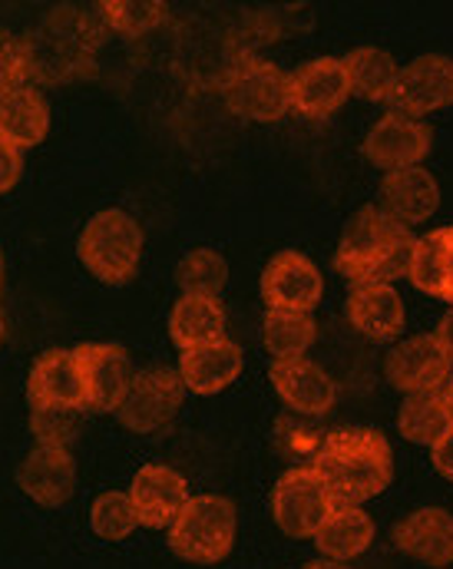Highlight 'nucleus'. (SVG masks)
<instances>
[{
	"mask_svg": "<svg viewBox=\"0 0 453 569\" xmlns=\"http://www.w3.org/2000/svg\"><path fill=\"white\" fill-rule=\"evenodd\" d=\"M20 172H23L20 149L0 133V196H3V192H10V189L20 182Z\"/></svg>",
	"mask_w": 453,
	"mask_h": 569,
	"instance_id": "36",
	"label": "nucleus"
},
{
	"mask_svg": "<svg viewBox=\"0 0 453 569\" xmlns=\"http://www.w3.org/2000/svg\"><path fill=\"white\" fill-rule=\"evenodd\" d=\"M431 146H434V130L427 123L391 110L368 130L361 152L374 169H384V176H387L397 169L421 166V159H427Z\"/></svg>",
	"mask_w": 453,
	"mask_h": 569,
	"instance_id": "11",
	"label": "nucleus"
},
{
	"mask_svg": "<svg viewBox=\"0 0 453 569\" xmlns=\"http://www.w3.org/2000/svg\"><path fill=\"white\" fill-rule=\"evenodd\" d=\"M20 490L40 507H63L77 490V463L67 447L37 443L17 467Z\"/></svg>",
	"mask_w": 453,
	"mask_h": 569,
	"instance_id": "17",
	"label": "nucleus"
},
{
	"mask_svg": "<svg viewBox=\"0 0 453 569\" xmlns=\"http://www.w3.org/2000/svg\"><path fill=\"white\" fill-rule=\"evenodd\" d=\"M302 569H351V567H348V563H334V560H324V557H321V560L304 563Z\"/></svg>",
	"mask_w": 453,
	"mask_h": 569,
	"instance_id": "41",
	"label": "nucleus"
},
{
	"mask_svg": "<svg viewBox=\"0 0 453 569\" xmlns=\"http://www.w3.org/2000/svg\"><path fill=\"white\" fill-rule=\"evenodd\" d=\"M414 242L417 236L407 226L368 202L348 219L334 252V269L354 284H394L411 269Z\"/></svg>",
	"mask_w": 453,
	"mask_h": 569,
	"instance_id": "2",
	"label": "nucleus"
},
{
	"mask_svg": "<svg viewBox=\"0 0 453 569\" xmlns=\"http://www.w3.org/2000/svg\"><path fill=\"white\" fill-rule=\"evenodd\" d=\"M182 398H185V385H182L179 371L147 368L133 378L123 405L117 408V418L127 430L152 433L175 418V411L182 408Z\"/></svg>",
	"mask_w": 453,
	"mask_h": 569,
	"instance_id": "10",
	"label": "nucleus"
},
{
	"mask_svg": "<svg viewBox=\"0 0 453 569\" xmlns=\"http://www.w3.org/2000/svg\"><path fill=\"white\" fill-rule=\"evenodd\" d=\"M242 365H245L242 348L232 338H219V341L182 351L175 371H179L185 391L209 398V395L225 391L242 375Z\"/></svg>",
	"mask_w": 453,
	"mask_h": 569,
	"instance_id": "20",
	"label": "nucleus"
},
{
	"mask_svg": "<svg viewBox=\"0 0 453 569\" xmlns=\"http://www.w3.org/2000/svg\"><path fill=\"white\" fill-rule=\"evenodd\" d=\"M225 305L209 295H182L169 315V338L179 351L225 338Z\"/></svg>",
	"mask_w": 453,
	"mask_h": 569,
	"instance_id": "24",
	"label": "nucleus"
},
{
	"mask_svg": "<svg viewBox=\"0 0 453 569\" xmlns=\"http://www.w3.org/2000/svg\"><path fill=\"white\" fill-rule=\"evenodd\" d=\"M103 27H110L120 37H143L165 20V3L155 0H103L97 7Z\"/></svg>",
	"mask_w": 453,
	"mask_h": 569,
	"instance_id": "31",
	"label": "nucleus"
},
{
	"mask_svg": "<svg viewBox=\"0 0 453 569\" xmlns=\"http://www.w3.org/2000/svg\"><path fill=\"white\" fill-rule=\"evenodd\" d=\"M0 341H3V311H0Z\"/></svg>",
	"mask_w": 453,
	"mask_h": 569,
	"instance_id": "43",
	"label": "nucleus"
},
{
	"mask_svg": "<svg viewBox=\"0 0 453 569\" xmlns=\"http://www.w3.org/2000/svg\"><path fill=\"white\" fill-rule=\"evenodd\" d=\"M311 467L324 480L334 503L361 507L364 500L387 490L394 477V453L381 430L341 427L324 437Z\"/></svg>",
	"mask_w": 453,
	"mask_h": 569,
	"instance_id": "1",
	"label": "nucleus"
},
{
	"mask_svg": "<svg viewBox=\"0 0 453 569\" xmlns=\"http://www.w3.org/2000/svg\"><path fill=\"white\" fill-rule=\"evenodd\" d=\"M80 375H83V395H87V411L90 415H107L117 411L137 378L133 361L127 348L120 345H77L73 348Z\"/></svg>",
	"mask_w": 453,
	"mask_h": 569,
	"instance_id": "9",
	"label": "nucleus"
},
{
	"mask_svg": "<svg viewBox=\"0 0 453 569\" xmlns=\"http://www.w3.org/2000/svg\"><path fill=\"white\" fill-rule=\"evenodd\" d=\"M30 77V63H27V47L17 33L0 27V100L13 90L23 87V80Z\"/></svg>",
	"mask_w": 453,
	"mask_h": 569,
	"instance_id": "34",
	"label": "nucleus"
},
{
	"mask_svg": "<svg viewBox=\"0 0 453 569\" xmlns=\"http://www.w3.org/2000/svg\"><path fill=\"white\" fill-rule=\"evenodd\" d=\"M444 249H447V229H431L427 236H417L407 269V279L417 291L441 301H444Z\"/></svg>",
	"mask_w": 453,
	"mask_h": 569,
	"instance_id": "29",
	"label": "nucleus"
},
{
	"mask_svg": "<svg viewBox=\"0 0 453 569\" xmlns=\"http://www.w3.org/2000/svg\"><path fill=\"white\" fill-rule=\"evenodd\" d=\"M77 256L87 272L103 284H130L143 259V229L130 212L103 209L83 226Z\"/></svg>",
	"mask_w": 453,
	"mask_h": 569,
	"instance_id": "4",
	"label": "nucleus"
},
{
	"mask_svg": "<svg viewBox=\"0 0 453 569\" xmlns=\"http://www.w3.org/2000/svg\"><path fill=\"white\" fill-rule=\"evenodd\" d=\"M431 463H434V470H437L441 477H447L453 483V427L447 430V437L431 450Z\"/></svg>",
	"mask_w": 453,
	"mask_h": 569,
	"instance_id": "37",
	"label": "nucleus"
},
{
	"mask_svg": "<svg viewBox=\"0 0 453 569\" xmlns=\"http://www.w3.org/2000/svg\"><path fill=\"white\" fill-rule=\"evenodd\" d=\"M453 361L434 335H414L394 345L384 358L387 381L404 395H431L441 391L451 378Z\"/></svg>",
	"mask_w": 453,
	"mask_h": 569,
	"instance_id": "12",
	"label": "nucleus"
},
{
	"mask_svg": "<svg viewBox=\"0 0 453 569\" xmlns=\"http://www.w3.org/2000/svg\"><path fill=\"white\" fill-rule=\"evenodd\" d=\"M225 282H229V262L219 252H212V249H192L175 266V284L182 288V295L219 298V291L225 288Z\"/></svg>",
	"mask_w": 453,
	"mask_h": 569,
	"instance_id": "30",
	"label": "nucleus"
},
{
	"mask_svg": "<svg viewBox=\"0 0 453 569\" xmlns=\"http://www.w3.org/2000/svg\"><path fill=\"white\" fill-rule=\"evenodd\" d=\"M127 493L133 500L140 527H147V530H169L175 523V517L182 513V507L189 503L185 477L162 463L140 467Z\"/></svg>",
	"mask_w": 453,
	"mask_h": 569,
	"instance_id": "16",
	"label": "nucleus"
},
{
	"mask_svg": "<svg viewBox=\"0 0 453 569\" xmlns=\"http://www.w3.org/2000/svg\"><path fill=\"white\" fill-rule=\"evenodd\" d=\"M324 437H328V433H321L311 418L292 415V411H289L285 418H279V427H275V443H279V450H282L289 460H311V463H314V457H318Z\"/></svg>",
	"mask_w": 453,
	"mask_h": 569,
	"instance_id": "33",
	"label": "nucleus"
},
{
	"mask_svg": "<svg viewBox=\"0 0 453 569\" xmlns=\"http://www.w3.org/2000/svg\"><path fill=\"white\" fill-rule=\"evenodd\" d=\"M374 543V520L351 503H334L321 530L314 533V547L324 560L348 563Z\"/></svg>",
	"mask_w": 453,
	"mask_h": 569,
	"instance_id": "23",
	"label": "nucleus"
},
{
	"mask_svg": "<svg viewBox=\"0 0 453 569\" xmlns=\"http://www.w3.org/2000/svg\"><path fill=\"white\" fill-rule=\"evenodd\" d=\"M0 279H3V249H0Z\"/></svg>",
	"mask_w": 453,
	"mask_h": 569,
	"instance_id": "42",
	"label": "nucleus"
},
{
	"mask_svg": "<svg viewBox=\"0 0 453 569\" xmlns=\"http://www.w3.org/2000/svg\"><path fill=\"white\" fill-rule=\"evenodd\" d=\"M434 338L441 341V348L447 351V358H451V361H453V305H451V308H447V315L441 318V325H437Z\"/></svg>",
	"mask_w": 453,
	"mask_h": 569,
	"instance_id": "39",
	"label": "nucleus"
},
{
	"mask_svg": "<svg viewBox=\"0 0 453 569\" xmlns=\"http://www.w3.org/2000/svg\"><path fill=\"white\" fill-rule=\"evenodd\" d=\"M272 520L292 540H314L321 523L328 520L334 497L314 467H292L272 487Z\"/></svg>",
	"mask_w": 453,
	"mask_h": 569,
	"instance_id": "7",
	"label": "nucleus"
},
{
	"mask_svg": "<svg viewBox=\"0 0 453 569\" xmlns=\"http://www.w3.org/2000/svg\"><path fill=\"white\" fill-rule=\"evenodd\" d=\"M394 543L417 563L451 567L453 563V513L444 507H421L404 517L394 530Z\"/></svg>",
	"mask_w": 453,
	"mask_h": 569,
	"instance_id": "21",
	"label": "nucleus"
},
{
	"mask_svg": "<svg viewBox=\"0 0 453 569\" xmlns=\"http://www.w3.org/2000/svg\"><path fill=\"white\" fill-rule=\"evenodd\" d=\"M348 321L371 341H394L404 331V301L394 284H354L348 295Z\"/></svg>",
	"mask_w": 453,
	"mask_h": 569,
	"instance_id": "22",
	"label": "nucleus"
},
{
	"mask_svg": "<svg viewBox=\"0 0 453 569\" xmlns=\"http://www.w3.org/2000/svg\"><path fill=\"white\" fill-rule=\"evenodd\" d=\"M225 103L242 120L275 123L292 110V80L269 60H239L225 77Z\"/></svg>",
	"mask_w": 453,
	"mask_h": 569,
	"instance_id": "6",
	"label": "nucleus"
},
{
	"mask_svg": "<svg viewBox=\"0 0 453 569\" xmlns=\"http://www.w3.org/2000/svg\"><path fill=\"white\" fill-rule=\"evenodd\" d=\"M341 60H344L348 83H351V93L354 97L381 100V103L391 100L401 67H397V60L384 47H354Z\"/></svg>",
	"mask_w": 453,
	"mask_h": 569,
	"instance_id": "26",
	"label": "nucleus"
},
{
	"mask_svg": "<svg viewBox=\"0 0 453 569\" xmlns=\"http://www.w3.org/2000/svg\"><path fill=\"white\" fill-rule=\"evenodd\" d=\"M0 133L17 149L37 146L50 133V103L37 87H20L0 100Z\"/></svg>",
	"mask_w": 453,
	"mask_h": 569,
	"instance_id": "25",
	"label": "nucleus"
},
{
	"mask_svg": "<svg viewBox=\"0 0 453 569\" xmlns=\"http://www.w3.org/2000/svg\"><path fill=\"white\" fill-rule=\"evenodd\" d=\"M30 411H87L83 375L73 351H43L27 381Z\"/></svg>",
	"mask_w": 453,
	"mask_h": 569,
	"instance_id": "14",
	"label": "nucleus"
},
{
	"mask_svg": "<svg viewBox=\"0 0 453 569\" xmlns=\"http://www.w3.org/2000/svg\"><path fill=\"white\" fill-rule=\"evenodd\" d=\"M289 80H292V110L304 120H328L351 97V83L341 57H314L295 73H289Z\"/></svg>",
	"mask_w": 453,
	"mask_h": 569,
	"instance_id": "13",
	"label": "nucleus"
},
{
	"mask_svg": "<svg viewBox=\"0 0 453 569\" xmlns=\"http://www.w3.org/2000/svg\"><path fill=\"white\" fill-rule=\"evenodd\" d=\"M83 411H30V430L37 443H57L67 447L80 433Z\"/></svg>",
	"mask_w": 453,
	"mask_h": 569,
	"instance_id": "35",
	"label": "nucleus"
},
{
	"mask_svg": "<svg viewBox=\"0 0 453 569\" xmlns=\"http://www.w3.org/2000/svg\"><path fill=\"white\" fill-rule=\"evenodd\" d=\"M441 401H444V408H447V415H451L453 421V371L451 378L444 381V388H441Z\"/></svg>",
	"mask_w": 453,
	"mask_h": 569,
	"instance_id": "40",
	"label": "nucleus"
},
{
	"mask_svg": "<svg viewBox=\"0 0 453 569\" xmlns=\"http://www.w3.org/2000/svg\"><path fill=\"white\" fill-rule=\"evenodd\" d=\"M235 530H239L235 503L229 497L199 493V497H189V503L169 527V547L185 563L212 567L232 553Z\"/></svg>",
	"mask_w": 453,
	"mask_h": 569,
	"instance_id": "5",
	"label": "nucleus"
},
{
	"mask_svg": "<svg viewBox=\"0 0 453 569\" xmlns=\"http://www.w3.org/2000/svg\"><path fill=\"white\" fill-rule=\"evenodd\" d=\"M444 301L453 305V226H447V249H444Z\"/></svg>",
	"mask_w": 453,
	"mask_h": 569,
	"instance_id": "38",
	"label": "nucleus"
},
{
	"mask_svg": "<svg viewBox=\"0 0 453 569\" xmlns=\"http://www.w3.org/2000/svg\"><path fill=\"white\" fill-rule=\"evenodd\" d=\"M103 20L100 13L80 7H57L50 10L27 37V63L30 77L40 83H67L73 77L90 73L97 50L103 43Z\"/></svg>",
	"mask_w": 453,
	"mask_h": 569,
	"instance_id": "3",
	"label": "nucleus"
},
{
	"mask_svg": "<svg viewBox=\"0 0 453 569\" xmlns=\"http://www.w3.org/2000/svg\"><path fill=\"white\" fill-rule=\"evenodd\" d=\"M318 338V321L304 311H279L269 308L262 321V341L275 355V361H292L304 358V351Z\"/></svg>",
	"mask_w": 453,
	"mask_h": 569,
	"instance_id": "28",
	"label": "nucleus"
},
{
	"mask_svg": "<svg viewBox=\"0 0 453 569\" xmlns=\"http://www.w3.org/2000/svg\"><path fill=\"white\" fill-rule=\"evenodd\" d=\"M378 206L401 226L414 229L424 226L427 219L437 216L441 209V186L424 166L397 169L381 179V196Z\"/></svg>",
	"mask_w": 453,
	"mask_h": 569,
	"instance_id": "19",
	"label": "nucleus"
},
{
	"mask_svg": "<svg viewBox=\"0 0 453 569\" xmlns=\"http://www.w3.org/2000/svg\"><path fill=\"white\" fill-rule=\"evenodd\" d=\"M262 298L269 308H279V311H304L311 315L324 295V279L318 272V266L302 256V252H279L265 272H262Z\"/></svg>",
	"mask_w": 453,
	"mask_h": 569,
	"instance_id": "15",
	"label": "nucleus"
},
{
	"mask_svg": "<svg viewBox=\"0 0 453 569\" xmlns=\"http://www.w3.org/2000/svg\"><path fill=\"white\" fill-rule=\"evenodd\" d=\"M272 388L275 395L285 401V408L292 415L302 418H321L334 408L338 401V388L331 381V375L308 361V358H292V361H272L269 368Z\"/></svg>",
	"mask_w": 453,
	"mask_h": 569,
	"instance_id": "18",
	"label": "nucleus"
},
{
	"mask_svg": "<svg viewBox=\"0 0 453 569\" xmlns=\"http://www.w3.org/2000/svg\"><path fill=\"white\" fill-rule=\"evenodd\" d=\"M90 523H93V533L103 537V540H127L140 527L130 493H120V490L100 493L93 500Z\"/></svg>",
	"mask_w": 453,
	"mask_h": 569,
	"instance_id": "32",
	"label": "nucleus"
},
{
	"mask_svg": "<svg viewBox=\"0 0 453 569\" xmlns=\"http://www.w3.org/2000/svg\"><path fill=\"white\" fill-rule=\"evenodd\" d=\"M394 113L404 117H427L444 107H453V60L444 53H424L414 57L407 67H401L394 93L387 100Z\"/></svg>",
	"mask_w": 453,
	"mask_h": 569,
	"instance_id": "8",
	"label": "nucleus"
},
{
	"mask_svg": "<svg viewBox=\"0 0 453 569\" xmlns=\"http://www.w3.org/2000/svg\"><path fill=\"white\" fill-rule=\"evenodd\" d=\"M453 427L451 415L441 401V391H431V395H407L401 401V411H397V430L404 440L417 443V447H437L447 430Z\"/></svg>",
	"mask_w": 453,
	"mask_h": 569,
	"instance_id": "27",
	"label": "nucleus"
}]
</instances>
